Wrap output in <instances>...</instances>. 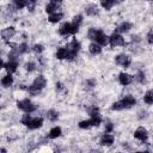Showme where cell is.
Masks as SVG:
<instances>
[{
    "label": "cell",
    "mask_w": 153,
    "mask_h": 153,
    "mask_svg": "<svg viewBox=\"0 0 153 153\" xmlns=\"http://www.w3.org/2000/svg\"><path fill=\"white\" fill-rule=\"evenodd\" d=\"M79 29H80V27H79L78 25L73 24L72 22H65V23H62V24L59 26L57 32H59V35L62 36V37H68V36H71V35L78 33V32H79Z\"/></svg>",
    "instance_id": "obj_1"
},
{
    "label": "cell",
    "mask_w": 153,
    "mask_h": 153,
    "mask_svg": "<svg viewBox=\"0 0 153 153\" xmlns=\"http://www.w3.org/2000/svg\"><path fill=\"white\" fill-rule=\"evenodd\" d=\"M16 104H17V108L20 111H23V112H30V114H32V112H35L37 110V105L31 99H29V98L19 99V100H17Z\"/></svg>",
    "instance_id": "obj_2"
},
{
    "label": "cell",
    "mask_w": 153,
    "mask_h": 153,
    "mask_svg": "<svg viewBox=\"0 0 153 153\" xmlns=\"http://www.w3.org/2000/svg\"><path fill=\"white\" fill-rule=\"evenodd\" d=\"M131 56L128 55V54H124V53H121V54H117L115 56V63L122 68H128L130 67L131 65Z\"/></svg>",
    "instance_id": "obj_3"
},
{
    "label": "cell",
    "mask_w": 153,
    "mask_h": 153,
    "mask_svg": "<svg viewBox=\"0 0 153 153\" xmlns=\"http://www.w3.org/2000/svg\"><path fill=\"white\" fill-rule=\"evenodd\" d=\"M109 44L111 48L123 47L126 45V39L120 32H114L111 36H109Z\"/></svg>",
    "instance_id": "obj_4"
},
{
    "label": "cell",
    "mask_w": 153,
    "mask_h": 153,
    "mask_svg": "<svg viewBox=\"0 0 153 153\" xmlns=\"http://www.w3.org/2000/svg\"><path fill=\"white\" fill-rule=\"evenodd\" d=\"M62 2H63V0H49L45 4V6H44L45 13L50 14V13H54V12L60 11V8L62 6Z\"/></svg>",
    "instance_id": "obj_5"
},
{
    "label": "cell",
    "mask_w": 153,
    "mask_h": 153,
    "mask_svg": "<svg viewBox=\"0 0 153 153\" xmlns=\"http://www.w3.org/2000/svg\"><path fill=\"white\" fill-rule=\"evenodd\" d=\"M18 67H19V61H18V59H8V61H7L6 63L2 62V68H5L6 72H7V73H11V74L16 73V72L18 71Z\"/></svg>",
    "instance_id": "obj_6"
},
{
    "label": "cell",
    "mask_w": 153,
    "mask_h": 153,
    "mask_svg": "<svg viewBox=\"0 0 153 153\" xmlns=\"http://www.w3.org/2000/svg\"><path fill=\"white\" fill-rule=\"evenodd\" d=\"M134 139H136L137 141L140 142H146L148 140V130L145 128V127H137L135 130H134Z\"/></svg>",
    "instance_id": "obj_7"
},
{
    "label": "cell",
    "mask_w": 153,
    "mask_h": 153,
    "mask_svg": "<svg viewBox=\"0 0 153 153\" xmlns=\"http://www.w3.org/2000/svg\"><path fill=\"white\" fill-rule=\"evenodd\" d=\"M117 78H118L120 85H122V86H124V87L131 85L133 81H134V76H133L131 74L127 73V72H121V73H118V76H117Z\"/></svg>",
    "instance_id": "obj_8"
},
{
    "label": "cell",
    "mask_w": 153,
    "mask_h": 153,
    "mask_svg": "<svg viewBox=\"0 0 153 153\" xmlns=\"http://www.w3.org/2000/svg\"><path fill=\"white\" fill-rule=\"evenodd\" d=\"M93 42H97L102 47H106L109 44V36L102 29H97V33H96V37H94Z\"/></svg>",
    "instance_id": "obj_9"
},
{
    "label": "cell",
    "mask_w": 153,
    "mask_h": 153,
    "mask_svg": "<svg viewBox=\"0 0 153 153\" xmlns=\"http://www.w3.org/2000/svg\"><path fill=\"white\" fill-rule=\"evenodd\" d=\"M121 103H122L124 109H131L136 105V98L131 94H124L121 98Z\"/></svg>",
    "instance_id": "obj_10"
},
{
    "label": "cell",
    "mask_w": 153,
    "mask_h": 153,
    "mask_svg": "<svg viewBox=\"0 0 153 153\" xmlns=\"http://www.w3.org/2000/svg\"><path fill=\"white\" fill-rule=\"evenodd\" d=\"M31 86L32 87H35V88H37V90H43L45 86H47V79H45V76L43 75V74H38L35 79H33V81L31 82Z\"/></svg>",
    "instance_id": "obj_11"
},
{
    "label": "cell",
    "mask_w": 153,
    "mask_h": 153,
    "mask_svg": "<svg viewBox=\"0 0 153 153\" xmlns=\"http://www.w3.org/2000/svg\"><path fill=\"white\" fill-rule=\"evenodd\" d=\"M115 142V136L111 134V133H104L100 139H99V145L102 146H105V147H110L112 146Z\"/></svg>",
    "instance_id": "obj_12"
},
{
    "label": "cell",
    "mask_w": 153,
    "mask_h": 153,
    "mask_svg": "<svg viewBox=\"0 0 153 153\" xmlns=\"http://www.w3.org/2000/svg\"><path fill=\"white\" fill-rule=\"evenodd\" d=\"M14 36H16V29H14V26H7V27H5V29L1 30V38L4 41H10Z\"/></svg>",
    "instance_id": "obj_13"
},
{
    "label": "cell",
    "mask_w": 153,
    "mask_h": 153,
    "mask_svg": "<svg viewBox=\"0 0 153 153\" xmlns=\"http://www.w3.org/2000/svg\"><path fill=\"white\" fill-rule=\"evenodd\" d=\"M26 127L30 130H37V129H39V128L43 127V118L42 117H38V116L37 117H32V120L30 121V123Z\"/></svg>",
    "instance_id": "obj_14"
},
{
    "label": "cell",
    "mask_w": 153,
    "mask_h": 153,
    "mask_svg": "<svg viewBox=\"0 0 153 153\" xmlns=\"http://www.w3.org/2000/svg\"><path fill=\"white\" fill-rule=\"evenodd\" d=\"M66 47H67V49H68L69 51H72V53H74V54H79V51H80V49H81V43H80L76 38H72L71 42H69Z\"/></svg>",
    "instance_id": "obj_15"
},
{
    "label": "cell",
    "mask_w": 153,
    "mask_h": 153,
    "mask_svg": "<svg viewBox=\"0 0 153 153\" xmlns=\"http://www.w3.org/2000/svg\"><path fill=\"white\" fill-rule=\"evenodd\" d=\"M103 51V47L100 44H98L97 42H91L88 44V53L93 56H97V55H100Z\"/></svg>",
    "instance_id": "obj_16"
},
{
    "label": "cell",
    "mask_w": 153,
    "mask_h": 153,
    "mask_svg": "<svg viewBox=\"0 0 153 153\" xmlns=\"http://www.w3.org/2000/svg\"><path fill=\"white\" fill-rule=\"evenodd\" d=\"M63 12L61 11H57V12H54V13H50L48 14V22L51 23V24H57L60 23L62 19H63Z\"/></svg>",
    "instance_id": "obj_17"
},
{
    "label": "cell",
    "mask_w": 153,
    "mask_h": 153,
    "mask_svg": "<svg viewBox=\"0 0 153 153\" xmlns=\"http://www.w3.org/2000/svg\"><path fill=\"white\" fill-rule=\"evenodd\" d=\"M85 13L88 17H96L99 13V8L96 4H88L85 6Z\"/></svg>",
    "instance_id": "obj_18"
},
{
    "label": "cell",
    "mask_w": 153,
    "mask_h": 153,
    "mask_svg": "<svg viewBox=\"0 0 153 153\" xmlns=\"http://www.w3.org/2000/svg\"><path fill=\"white\" fill-rule=\"evenodd\" d=\"M67 54H68V49L67 47H57L56 51H55V57L60 61L66 60L67 59Z\"/></svg>",
    "instance_id": "obj_19"
},
{
    "label": "cell",
    "mask_w": 153,
    "mask_h": 153,
    "mask_svg": "<svg viewBox=\"0 0 153 153\" xmlns=\"http://www.w3.org/2000/svg\"><path fill=\"white\" fill-rule=\"evenodd\" d=\"M14 82V79H13V75L11 73H6L2 78H1V85L2 87L7 88V87H11Z\"/></svg>",
    "instance_id": "obj_20"
},
{
    "label": "cell",
    "mask_w": 153,
    "mask_h": 153,
    "mask_svg": "<svg viewBox=\"0 0 153 153\" xmlns=\"http://www.w3.org/2000/svg\"><path fill=\"white\" fill-rule=\"evenodd\" d=\"M133 29V23H130V22H122L118 26H117V31L120 32V33H127V32H129L130 30Z\"/></svg>",
    "instance_id": "obj_21"
},
{
    "label": "cell",
    "mask_w": 153,
    "mask_h": 153,
    "mask_svg": "<svg viewBox=\"0 0 153 153\" xmlns=\"http://www.w3.org/2000/svg\"><path fill=\"white\" fill-rule=\"evenodd\" d=\"M61 135H62V128H61V127H59V126L53 127V128L49 130V133H48V137H49V139H51V140L57 139V137H60Z\"/></svg>",
    "instance_id": "obj_22"
},
{
    "label": "cell",
    "mask_w": 153,
    "mask_h": 153,
    "mask_svg": "<svg viewBox=\"0 0 153 153\" xmlns=\"http://www.w3.org/2000/svg\"><path fill=\"white\" fill-rule=\"evenodd\" d=\"M45 117L50 122H56L59 120V111H56L55 109H49L45 112Z\"/></svg>",
    "instance_id": "obj_23"
},
{
    "label": "cell",
    "mask_w": 153,
    "mask_h": 153,
    "mask_svg": "<svg viewBox=\"0 0 153 153\" xmlns=\"http://www.w3.org/2000/svg\"><path fill=\"white\" fill-rule=\"evenodd\" d=\"M99 1H100L102 8L105 10V11H110V10L117 4L116 0H99Z\"/></svg>",
    "instance_id": "obj_24"
},
{
    "label": "cell",
    "mask_w": 153,
    "mask_h": 153,
    "mask_svg": "<svg viewBox=\"0 0 153 153\" xmlns=\"http://www.w3.org/2000/svg\"><path fill=\"white\" fill-rule=\"evenodd\" d=\"M12 4L17 10H23L29 6L30 1L29 0H12Z\"/></svg>",
    "instance_id": "obj_25"
},
{
    "label": "cell",
    "mask_w": 153,
    "mask_h": 153,
    "mask_svg": "<svg viewBox=\"0 0 153 153\" xmlns=\"http://www.w3.org/2000/svg\"><path fill=\"white\" fill-rule=\"evenodd\" d=\"M145 104L147 105H153V90H147L142 97Z\"/></svg>",
    "instance_id": "obj_26"
},
{
    "label": "cell",
    "mask_w": 153,
    "mask_h": 153,
    "mask_svg": "<svg viewBox=\"0 0 153 153\" xmlns=\"http://www.w3.org/2000/svg\"><path fill=\"white\" fill-rule=\"evenodd\" d=\"M36 68H37V65H36V62H33V61H27V62L24 65V69H25L27 73L35 72Z\"/></svg>",
    "instance_id": "obj_27"
},
{
    "label": "cell",
    "mask_w": 153,
    "mask_h": 153,
    "mask_svg": "<svg viewBox=\"0 0 153 153\" xmlns=\"http://www.w3.org/2000/svg\"><path fill=\"white\" fill-rule=\"evenodd\" d=\"M145 79H146V74H145L143 71H137L136 74L134 75V80L136 82H139V84H142L145 81Z\"/></svg>",
    "instance_id": "obj_28"
},
{
    "label": "cell",
    "mask_w": 153,
    "mask_h": 153,
    "mask_svg": "<svg viewBox=\"0 0 153 153\" xmlns=\"http://www.w3.org/2000/svg\"><path fill=\"white\" fill-rule=\"evenodd\" d=\"M31 120H32L31 114H30V112H24V115H22V117H20V123L26 127V126L30 123Z\"/></svg>",
    "instance_id": "obj_29"
},
{
    "label": "cell",
    "mask_w": 153,
    "mask_h": 153,
    "mask_svg": "<svg viewBox=\"0 0 153 153\" xmlns=\"http://www.w3.org/2000/svg\"><path fill=\"white\" fill-rule=\"evenodd\" d=\"M32 51L36 53L37 55H41L43 51H44V45L42 43H35L32 45Z\"/></svg>",
    "instance_id": "obj_30"
},
{
    "label": "cell",
    "mask_w": 153,
    "mask_h": 153,
    "mask_svg": "<svg viewBox=\"0 0 153 153\" xmlns=\"http://www.w3.org/2000/svg\"><path fill=\"white\" fill-rule=\"evenodd\" d=\"M78 127H79L80 129H90V128L92 127V123H91L90 118H88V120H82V121H80V122L78 123Z\"/></svg>",
    "instance_id": "obj_31"
},
{
    "label": "cell",
    "mask_w": 153,
    "mask_h": 153,
    "mask_svg": "<svg viewBox=\"0 0 153 153\" xmlns=\"http://www.w3.org/2000/svg\"><path fill=\"white\" fill-rule=\"evenodd\" d=\"M82 22H84V17H82L81 14H75V16L73 17V19H72V23L75 24V25H78L79 27L81 26Z\"/></svg>",
    "instance_id": "obj_32"
},
{
    "label": "cell",
    "mask_w": 153,
    "mask_h": 153,
    "mask_svg": "<svg viewBox=\"0 0 153 153\" xmlns=\"http://www.w3.org/2000/svg\"><path fill=\"white\" fill-rule=\"evenodd\" d=\"M123 109H124V108H123V105H122L121 100L114 102V103L111 104V110H112V111H122Z\"/></svg>",
    "instance_id": "obj_33"
},
{
    "label": "cell",
    "mask_w": 153,
    "mask_h": 153,
    "mask_svg": "<svg viewBox=\"0 0 153 153\" xmlns=\"http://www.w3.org/2000/svg\"><path fill=\"white\" fill-rule=\"evenodd\" d=\"M27 92H29V94L30 96H32V97H36V96H38L42 91L41 90H37V88H35V87H32L31 85L27 87Z\"/></svg>",
    "instance_id": "obj_34"
},
{
    "label": "cell",
    "mask_w": 153,
    "mask_h": 153,
    "mask_svg": "<svg viewBox=\"0 0 153 153\" xmlns=\"http://www.w3.org/2000/svg\"><path fill=\"white\" fill-rule=\"evenodd\" d=\"M114 128H115L114 123H111V122H106L105 126H104V133H112Z\"/></svg>",
    "instance_id": "obj_35"
},
{
    "label": "cell",
    "mask_w": 153,
    "mask_h": 153,
    "mask_svg": "<svg viewBox=\"0 0 153 153\" xmlns=\"http://www.w3.org/2000/svg\"><path fill=\"white\" fill-rule=\"evenodd\" d=\"M146 41L148 44H153V30L148 31V33L146 35Z\"/></svg>",
    "instance_id": "obj_36"
},
{
    "label": "cell",
    "mask_w": 153,
    "mask_h": 153,
    "mask_svg": "<svg viewBox=\"0 0 153 153\" xmlns=\"http://www.w3.org/2000/svg\"><path fill=\"white\" fill-rule=\"evenodd\" d=\"M55 88H56V91H61V90L63 88V85L59 81V82H56V84H55Z\"/></svg>",
    "instance_id": "obj_37"
},
{
    "label": "cell",
    "mask_w": 153,
    "mask_h": 153,
    "mask_svg": "<svg viewBox=\"0 0 153 153\" xmlns=\"http://www.w3.org/2000/svg\"><path fill=\"white\" fill-rule=\"evenodd\" d=\"M29 1H30V4H37L38 0H29Z\"/></svg>",
    "instance_id": "obj_38"
},
{
    "label": "cell",
    "mask_w": 153,
    "mask_h": 153,
    "mask_svg": "<svg viewBox=\"0 0 153 153\" xmlns=\"http://www.w3.org/2000/svg\"><path fill=\"white\" fill-rule=\"evenodd\" d=\"M121 1H124V0H116V2H121Z\"/></svg>",
    "instance_id": "obj_39"
},
{
    "label": "cell",
    "mask_w": 153,
    "mask_h": 153,
    "mask_svg": "<svg viewBox=\"0 0 153 153\" xmlns=\"http://www.w3.org/2000/svg\"><path fill=\"white\" fill-rule=\"evenodd\" d=\"M146 1H153V0H146Z\"/></svg>",
    "instance_id": "obj_40"
}]
</instances>
